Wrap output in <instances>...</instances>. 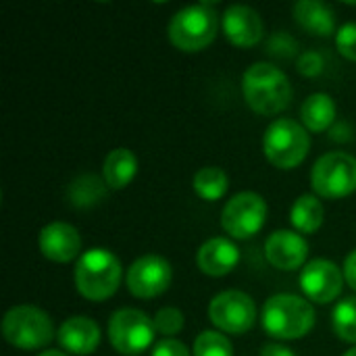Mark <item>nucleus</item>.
<instances>
[{"instance_id":"nucleus-16","label":"nucleus","mask_w":356,"mask_h":356,"mask_svg":"<svg viewBox=\"0 0 356 356\" xmlns=\"http://www.w3.org/2000/svg\"><path fill=\"white\" fill-rule=\"evenodd\" d=\"M238 261H240V250L227 238H211L196 252L198 269L211 277L227 275L229 271L236 269Z\"/></svg>"},{"instance_id":"nucleus-33","label":"nucleus","mask_w":356,"mask_h":356,"mask_svg":"<svg viewBox=\"0 0 356 356\" xmlns=\"http://www.w3.org/2000/svg\"><path fill=\"white\" fill-rule=\"evenodd\" d=\"M344 356H356V348H350V350H348Z\"/></svg>"},{"instance_id":"nucleus-5","label":"nucleus","mask_w":356,"mask_h":356,"mask_svg":"<svg viewBox=\"0 0 356 356\" xmlns=\"http://www.w3.org/2000/svg\"><path fill=\"white\" fill-rule=\"evenodd\" d=\"M311 148L309 131L294 119H275L263 138V150L267 161L277 169L298 167Z\"/></svg>"},{"instance_id":"nucleus-32","label":"nucleus","mask_w":356,"mask_h":356,"mask_svg":"<svg viewBox=\"0 0 356 356\" xmlns=\"http://www.w3.org/2000/svg\"><path fill=\"white\" fill-rule=\"evenodd\" d=\"M40 356H67V355H63V353H58V350H46V353H42Z\"/></svg>"},{"instance_id":"nucleus-3","label":"nucleus","mask_w":356,"mask_h":356,"mask_svg":"<svg viewBox=\"0 0 356 356\" xmlns=\"http://www.w3.org/2000/svg\"><path fill=\"white\" fill-rule=\"evenodd\" d=\"M121 282V263L106 248L86 250L75 267V286L77 292L92 300L102 302L111 298Z\"/></svg>"},{"instance_id":"nucleus-6","label":"nucleus","mask_w":356,"mask_h":356,"mask_svg":"<svg viewBox=\"0 0 356 356\" xmlns=\"http://www.w3.org/2000/svg\"><path fill=\"white\" fill-rule=\"evenodd\" d=\"M2 336L10 346L19 350H35V348H44L52 340L54 327H52V319L42 309L21 305V307H13L4 315Z\"/></svg>"},{"instance_id":"nucleus-27","label":"nucleus","mask_w":356,"mask_h":356,"mask_svg":"<svg viewBox=\"0 0 356 356\" xmlns=\"http://www.w3.org/2000/svg\"><path fill=\"white\" fill-rule=\"evenodd\" d=\"M336 48L348 60H356V23H346L338 29Z\"/></svg>"},{"instance_id":"nucleus-24","label":"nucleus","mask_w":356,"mask_h":356,"mask_svg":"<svg viewBox=\"0 0 356 356\" xmlns=\"http://www.w3.org/2000/svg\"><path fill=\"white\" fill-rule=\"evenodd\" d=\"M332 325H334V332L338 334L340 340L356 344V296L342 300L334 309Z\"/></svg>"},{"instance_id":"nucleus-11","label":"nucleus","mask_w":356,"mask_h":356,"mask_svg":"<svg viewBox=\"0 0 356 356\" xmlns=\"http://www.w3.org/2000/svg\"><path fill=\"white\" fill-rule=\"evenodd\" d=\"M171 284V265L156 254L140 257L127 271V290L136 298L161 296Z\"/></svg>"},{"instance_id":"nucleus-4","label":"nucleus","mask_w":356,"mask_h":356,"mask_svg":"<svg viewBox=\"0 0 356 356\" xmlns=\"http://www.w3.org/2000/svg\"><path fill=\"white\" fill-rule=\"evenodd\" d=\"M219 27V17L213 4L200 2L177 10L169 23V40L184 52H198L207 48Z\"/></svg>"},{"instance_id":"nucleus-21","label":"nucleus","mask_w":356,"mask_h":356,"mask_svg":"<svg viewBox=\"0 0 356 356\" xmlns=\"http://www.w3.org/2000/svg\"><path fill=\"white\" fill-rule=\"evenodd\" d=\"M290 219L300 234H315L323 223V204L317 200V196L305 194L296 198Z\"/></svg>"},{"instance_id":"nucleus-23","label":"nucleus","mask_w":356,"mask_h":356,"mask_svg":"<svg viewBox=\"0 0 356 356\" xmlns=\"http://www.w3.org/2000/svg\"><path fill=\"white\" fill-rule=\"evenodd\" d=\"M69 196H71V202L75 207H90V204H96L100 198L106 196V188L96 175H83V177L73 181Z\"/></svg>"},{"instance_id":"nucleus-9","label":"nucleus","mask_w":356,"mask_h":356,"mask_svg":"<svg viewBox=\"0 0 356 356\" xmlns=\"http://www.w3.org/2000/svg\"><path fill=\"white\" fill-rule=\"evenodd\" d=\"M265 221H267V202L257 192L236 194L221 213L223 229L236 240L252 238L263 229Z\"/></svg>"},{"instance_id":"nucleus-2","label":"nucleus","mask_w":356,"mask_h":356,"mask_svg":"<svg viewBox=\"0 0 356 356\" xmlns=\"http://www.w3.org/2000/svg\"><path fill=\"white\" fill-rule=\"evenodd\" d=\"M261 321L271 338L298 340L313 330L315 311L309 300L296 294H275L265 302Z\"/></svg>"},{"instance_id":"nucleus-12","label":"nucleus","mask_w":356,"mask_h":356,"mask_svg":"<svg viewBox=\"0 0 356 356\" xmlns=\"http://www.w3.org/2000/svg\"><path fill=\"white\" fill-rule=\"evenodd\" d=\"M344 286V271L327 259H315L305 265L300 273V288L305 296L317 305H327L336 300Z\"/></svg>"},{"instance_id":"nucleus-1","label":"nucleus","mask_w":356,"mask_h":356,"mask_svg":"<svg viewBox=\"0 0 356 356\" xmlns=\"http://www.w3.org/2000/svg\"><path fill=\"white\" fill-rule=\"evenodd\" d=\"M246 104L259 115H277L292 100L288 75L271 63H254L242 79Z\"/></svg>"},{"instance_id":"nucleus-15","label":"nucleus","mask_w":356,"mask_h":356,"mask_svg":"<svg viewBox=\"0 0 356 356\" xmlns=\"http://www.w3.org/2000/svg\"><path fill=\"white\" fill-rule=\"evenodd\" d=\"M223 31L234 46L248 48L263 40V19L250 6L234 4L223 15Z\"/></svg>"},{"instance_id":"nucleus-26","label":"nucleus","mask_w":356,"mask_h":356,"mask_svg":"<svg viewBox=\"0 0 356 356\" xmlns=\"http://www.w3.org/2000/svg\"><path fill=\"white\" fill-rule=\"evenodd\" d=\"M154 330L156 334H163L165 338L167 336H175L181 332L184 327V313L179 309H173V307H165L161 309L156 315H154Z\"/></svg>"},{"instance_id":"nucleus-31","label":"nucleus","mask_w":356,"mask_h":356,"mask_svg":"<svg viewBox=\"0 0 356 356\" xmlns=\"http://www.w3.org/2000/svg\"><path fill=\"white\" fill-rule=\"evenodd\" d=\"M261 356H296V355H294L288 346H284V344H267V346H263Z\"/></svg>"},{"instance_id":"nucleus-29","label":"nucleus","mask_w":356,"mask_h":356,"mask_svg":"<svg viewBox=\"0 0 356 356\" xmlns=\"http://www.w3.org/2000/svg\"><path fill=\"white\" fill-rule=\"evenodd\" d=\"M321 69H323V58L317 52H305L298 60V71L302 75L313 77V75L321 73Z\"/></svg>"},{"instance_id":"nucleus-10","label":"nucleus","mask_w":356,"mask_h":356,"mask_svg":"<svg viewBox=\"0 0 356 356\" xmlns=\"http://www.w3.org/2000/svg\"><path fill=\"white\" fill-rule=\"evenodd\" d=\"M209 317L217 325V330L225 334L242 336L254 325L257 307L248 294L240 290H227L211 300Z\"/></svg>"},{"instance_id":"nucleus-28","label":"nucleus","mask_w":356,"mask_h":356,"mask_svg":"<svg viewBox=\"0 0 356 356\" xmlns=\"http://www.w3.org/2000/svg\"><path fill=\"white\" fill-rule=\"evenodd\" d=\"M150 356H192L190 350L186 348V344L177 342V340H171V338H165L163 342H159L152 350Z\"/></svg>"},{"instance_id":"nucleus-25","label":"nucleus","mask_w":356,"mask_h":356,"mask_svg":"<svg viewBox=\"0 0 356 356\" xmlns=\"http://www.w3.org/2000/svg\"><path fill=\"white\" fill-rule=\"evenodd\" d=\"M194 356H234V350L223 334L202 332L194 342Z\"/></svg>"},{"instance_id":"nucleus-17","label":"nucleus","mask_w":356,"mask_h":356,"mask_svg":"<svg viewBox=\"0 0 356 356\" xmlns=\"http://www.w3.org/2000/svg\"><path fill=\"white\" fill-rule=\"evenodd\" d=\"M58 344L71 355H92L100 344V327L90 317H71L58 330Z\"/></svg>"},{"instance_id":"nucleus-19","label":"nucleus","mask_w":356,"mask_h":356,"mask_svg":"<svg viewBox=\"0 0 356 356\" xmlns=\"http://www.w3.org/2000/svg\"><path fill=\"white\" fill-rule=\"evenodd\" d=\"M138 173V159L129 148H115L104 161L102 175L106 188L123 190Z\"/></svg>"},{"instance_id":"nucleus-8","label":"nucleus","mask_w":356,"mask_h":356,"mask_svg":"<svg viewBox=\"0 0 356 356\" xmlns=\"http://www.w3.org/2000/svg\"><path fill=\"white\" fill-rule=\"evenodd\" d=\"M154 321L138 309H121L108 321V340L123 356H138L154 340Z\"/></svg>"},{"instance_id":"nucleus-14","label":"nucleus","mask_w":356,"mask_h":356,"mask_svg":"<svg viewBox=\"0 0 356 356\" xmlns=\"http://www.w3.org/2000/svg\"><path fill=\"white\" fill-rule=\"evenodd\" d=\"M40 250L42 254L52 261V263H69L73 261L79 250H81V236L79 232L65 223V221H54L48 223L40 232Z\"/></svg>"},{"instance_id":"nucleus-18","label":"nucleus","mask_w":356,"mask_h":356,"mask_svg":"<svg viewBox=\"0 0 356 356\" xmlns=\"http://www.w3.org/2000/svg\"><path fill=\"white\" fill-rule=\"evenodd\" d=\"M296 23L313 35H332L336 27L334 10L319 0H300L294 4Z\"/></svg>"},{"instance_id":"nucleus-22","label":"nucleus","mask_w":356,"mask_h":356,"mask_svg":"<svg viewBox=\"0 0 356 356\" xmlns=\"http://www.w3.org/2000/svg\"><path fill=\"white\" fill-rule=\"evenodd\" d=\"M227 188H229V179L221 167H202L194 175V192L207 202H215L223 198Z\"/></svg>"},{"instance_id":"nucleus-7","label":"nucleus","mask_w":356,"mask_h":356,"mask_svg":"<svg viewBox=\"0 0 356 356\" xmlns=\"http://www.w3.org/2000/svg\"><path fill=\"white\" fill-rule=\"evenodd\" d=\"M311 186L317 196L332 200L353 194L356 190V159L348 152L323 154L311 171Z\"/></svg>"},{"instance_id":"nucleus-30","label":"nucleus","mask_w":356,"mask_h":356,"mask_svg":"<svg viewBox=\"0 0 356 356\" xmlns=\"http://www.w3.org/2000/svg\"><path fill=\"white\" fill-rule=\"evenodd\" d=\"M344 280L350 284L353 290H356V250H353L344 261Z\"/></svg>"},{"instance_id":"nucleus-13","label":"nucleus","mask_w":356,"mask_h":356,"mask_svg":"<svg viewBox=\"0 0 356 356\" xmlns=\"http://www.w3.org/2000/svg\"><path fill=\"white\" fill-rule=\"evenodd\" d=\"M265 254L273 267L284 271H294L305 265L309 254V244L300 234L290 229H280L267 238Z\"/></svg>"},{"instance_id":"nucleus-20","label":"nucleus","mask_w":356,"mask_h":356,"mask_svg":"<svg viewBox=\"0 0 356 356\" xmlns=\"http://www.w3.org/2000/svg\"><path fill=\"white\" fill-rule=\"evenodd\" d=\"M300 119L309 131H325L336 119V102L330 94H311L300 106Z\"/></svg>"}]
</instances>
